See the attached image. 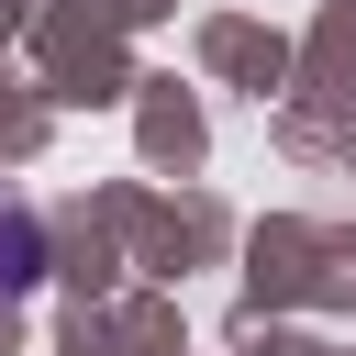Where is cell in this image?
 Listing matches in <instances>:
<instances>
[{"instance_id": "cell-1", "label": "cell", "mask_w": 356, "mask_h": 356, "mask_svg": "<svg viewBox=\"0 0 356 356\" xmlns=\"http://www.w3.org/2000/svg\"><path fill=\"white\" fill-rule=\"evenodd\" d=\"M33 278H44V234H33V211H22L11 189H0V312H11V300H22Z\"/></svg>"}]
</instances>
